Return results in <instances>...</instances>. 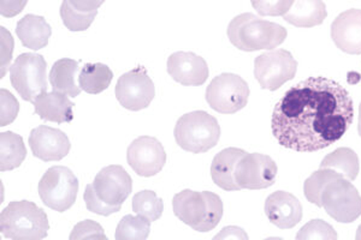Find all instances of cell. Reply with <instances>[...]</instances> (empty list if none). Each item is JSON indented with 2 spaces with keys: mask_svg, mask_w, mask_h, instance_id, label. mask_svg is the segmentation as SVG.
Masks as SVG:
<instances>
[{
  "mask_svg": "<svg viewBox=\"0 0 361 240\" xmlns=\"http://www.w3.org/2000/svg\"><path fill=\"white\" fill-rule=\"evenodd\" d=\"M353 118V100L345 87L329 78L310 77L277 102L271 127L282 147L312 153L340 141Z\"/></svg>",
  "mask_w": 361,
  "mask_h": 240,
  "instance_id": "1",
  "label": "cell"
},
{
  "mask_svg": "<svg viewBox=\"0 0 361 240\" xmlns=\"http://www.w3.org/2000/svg\"><path fill=\"white\" fill-rule=\"evenodd\" d=\"M133 190V180L119 165L104 167L87 185L83 200L90 212L109 216L121 210Z\"/></svg>",
  "mask_w": 361,
  "mask_h": 240,
  "instance_id": "2",
  "label": "cell"
},
{
  "mask_svg": "<svg viewBox=\"0 0 361 240\" xmlns=\"http://www.w3.org/2000/svg\"><path fill=\"white\" fill-rule=\"evenodd\" d=\"M230 42L245 52L274 49L287 39V29L282 25L262 20L255 13H241L228 25Z\"/></svg>",
  "mask_w": 361,
  "mask_h": 240,
  "instance_id": "3",
  "label": "cell"
},
{
  "mask_svg": "<svg viewBox=\"0 0 361 240\" xmlns=\"http://www.w3.org/2000/svg\"><path fill=\"white\" fill-rule=\"evenodd\" d=\"M173 209L183 224L197 232H209L222 220L223 202L214 192L183 190L173 197Z\"/></svg>",
  "mask_w": 361,
  "mask_h": 240,
  "instance_id": "4",
  "label": "cell"
},
{
  "mask_svg": "<svg viewBox=\"0 0 361 240\" xmlns=\"http://www.w3.org/2000/svg\"><path fill=\"white\" fill-rule=\"evenodd\" d=\"M49 229L44 209L29 201L10 202L0 215V231L8 239H44Z\"/></svg>",
  "mask_w": 361,
  "mask_h": 240,
  "instance_id": "5",
  "label": "cell"
},
{
  "mask_svg": "<svg viewBox=\"0 0 361 240\" xmlns=\"http://www.w3.org/2000/svg\"><path fill=\"white\" fill-rule=\"evenodd\" d=\"M173 136L183 151L202 154L217 146L221 127L214 115L205 110H195L177 120Z\"/></svg>",
  "mask_w": 361,
  "mask_h": 240,
  "instance_id": "6",
  "label": "cell"
},
{
  "mask_svg": "<svg viewBox=\"0 0 361 240\" xmlns=\"http://www.w3.org/2000/svg\"><path fill=\"white\" fill-rule=\"evenodd\" d=\"M37 191L45 206L64 213L76 202L78 180L68 167H51L39 182Z\"/></svg>",
  "mask_w": 361,
  "mask_h": 240,
  "instance_id": "7",
  "label": "cell"
},
{
  "mask_svg": "<svg viewBox=\"0 0 361 240\" xmlns=\"http://www.w3.org/2000/svg\"><path fill=\"white\" fill-rule=\"evenodd\" d=\"M45 58L37 53L21 54L10 68V81L25 101L34 102L47 91Z\"/></svg>",
  "mask_w": 361,
  "mask_h": 240,
  "instance_id": "8",
  "label": "cell"
},
{
  "mask_svg": "<svg viewBox=\"0 0 361 240\" xmlns=\"http://www.w3.org/2000/svg\"><path fill=\"white\" fill-rule=\"evenodd\" d=\"M248 98L250 87L238 75H219L206 89V101L218 113H236L247 106Z\"/></svg>",
  "mask_w": 361,
  "mask_h": 240,
  "instance_id": "9",
  "label": "cell"
},
{
  "mask_svg": "<svg viewBox=\"0 0 361 240\" xmlns=\"http://www.w3.org/2000/svg\"><path fill=\"white\" fill-rule=\"evenodd\" d=\"M322 207L334 220L350 224L361 215V196L350 180L340 177L324 187Z\"/></svg>",
  "mask_w": 361,
  "mask_h": 240,
  "instance_id": "10",
  "label": "cell"
},
{
  "mask_svg": "<svg viewBox=\"0 0 361 240\" xmlns=\"http://www.w3.org/2000/svg\"><path fill=\"white\" fill-rule=\"evenodd\" d=\"M298 61L286 49H276L255 58V76L263 89L275 91L295 77Z\"/></svg>",
  "mask_w": 361,
  "mask_h": 240,
  "instance_id": "11",
  "label": "cell"
},
{
  "mask_svg": "<svg viewBox=\"0 0 361 240\" xmlns=\"http://www.w3.org/2000/svg\"><path fill=\"white\" fill-rule=\"evenodd\" d=\"M154 95L153 81L142 66L122 75L116 84V98L121 106L134 112L147 108Z\"/></svg>",
  "mask_w": 361,
  "mask_h": 240,
  "instance_id": "12",
  "label": "cell"
},
{
  "mask_svg": "<svg viewBox=\"0 0 361 240\" xmlns=\"http://www.w3.org/2000/svg\"><path fill=\"white\" fill-rule=\"evenodd\" d=\"M277 171V165L269 155L246 153L236 166L235 180L241 190H263L275 184Z\"/></svg>",
  "mask_w": 361,
  "mask_h": 240,
  "instance_id": "13",
  "label": "cell"
},
{
  "mask_svg": "<svg viewBox=\"0 0 361 240\" xmlns=\"http://www.w3.org/2000/svg\"><path fill=\"white\" fill-rule=\"evenodd\" d=\"M127 161L140 177L158 175L166 163L163 144L151 136H141L128 147Z\"/></svg>",
  "mask_w": 361,
  "mask_h": 240,
  "instance_id": "14",
  "label": "cell"
},
{
  "mask_svg": "<svg viewBox=\"0 0 361 240\" xmlns=\"http://www.w3.org/2000/svg\"><path fill=\"white\" fill-rule=\"evenodd\" d=\"M28 143L34 156L44 163L64 159L71 148L68 136L62 130L47 125L32 130Z\"/></svg>",
  "mask_w": 361,
  "mask_h": 240,
  "instance_id": "15",
  "label": "cell"
},
{
  "mask_svg": "<svg viewBox=\"0 0 361 240\" xmlns=\"http://www.w3.org/2000/svg\"><path fill=\"white\" fill-rule=\"evenodd\" d=\"M168 74L182 86H202L209 78V66L204 58L193 52H176L168 59Z\"/></svg>",
  "mask_w": 361,
  "mask_h": 240,
  "instance_id": "16",
  "label": "cell"
},
{
  "mask_svg": "<svg viewBox=\"0 0 361 240\" xmlns=\"http://www.w3.org/2000/svg\"><path fill=\"white\" fill-rule=\"evenodd\" d=\"M264 210L271 224L281 229L295 227L302 219V206L295 196L287 191H276L265 201Z\"/></svg>",
  "mask_w": 361,
  "mask_h": 240,
  "instance_id": "17",
  "label": "cell"
},
{
  "mask_svg": "<svg viewBox=\"0 0 361 240\" xmlns=\"http://www.w3.org/2000/svg\"><path fill=\"white\" fill-rule=\"evenodd\" d=\"M331 39L337 49L348 54H361V10H347L331 25Z\"/></svg>",
  "mask_w": 361,
  "mask_h": 240,
  "instance_id": "18",
  "label": "cell"
},
{
  "mask_svg": "<svg viewBox=\"0 0 361 240\" xmlns=\"http://www.w3.org/2000/svg\"><path fill=\"white\" fill-rule=\"evenodd\" d=\"M246 151L238 148H226L219 151L211 163V177L214 183L226 191H240L235 180V171L238 161L241 160Z\"/></svg>",
  "mask_w": 361,
  "mask_h": 240,
  "instance_id": "19",
  "label": "cell"
},
{
  "mask_svg": "<svg viewBox=\"0 0 361 240\" xmlns=\"http://www.w3.org/2000/svg\"><path fill=\"white\" fill-rule=\"evenodd\" d=\"M33 103L35 114L47 122L63 124L74 119L73 107L75 105L66 94L58 93L54 90L52 93L46 91L39 95Z\"/></svg>",
  "mask_w": 361,
  "mask_h": 240,
  "instance_id": "20",
  "label": "cell"
},
{
  "mask_svg": "<svg viewBox=\"0 0 361 240\" xmlns=\"http://www.w3.org/2000/svg\"><path fill=\"white\" fill-rule=\"evenodd\" d=\"M328 16L323 0H294L283 20L298 28H312L320 25Z\"/></svg>",
  "mask_w": 361,
  "mask_h": 240,
  "instance_id": "21",
  "label": "cell"
},
{
  "mask_svg": "<svg viewBox=\"0 0 361 240\" xmlns=\"http://www.w3.org/2000/svg\"><path fill=\"white\" fill-rule=\"evenodd\" d=\"M16 34L22 45L37 51L47 46L49 37L52 35V29L44 17L29 13L18 20Z\"/></svg>",
  "mask_w": 361,
  "mask_h": 240,
  "instance_id": "22",
  "label": "cell"
},
{
  "mask_svg": "<svg viewBox=\"0 0 361 240\" xmlns=\"http://www.w3.org/2000/svg\"><path fill=\"white\" fill-rule=\"evenodd\" d=\"M78 72V61L69 58H63L56 61L49 76L54 91L66 94L71 98H76L80 95L82 89L76 84Z\"/></svg>",
  "mask_w": 361,
  "mask_h": 240,
  "instance_id": "23",
  "label": "cell"
},
{
  "mask_svg": "<svg viewBox=\"0 0 361 240\" xmlns=\"http://www.w3.org/2000/svg\"><path fill=\"white\" fill-rule=\"evenodd\" d=\"M27 156V149L20 134L6 131L0 134V171H13Z\"/></svg>",
  "mask_w": 361,
  "mask_h": 240,
  "instance_id": "24",
  "label": "cell"
},
{
  "mask_svg": "<svg viewBox=\"0 0 361 240\" xmlns=\"http://www.w3.org/2000/svg\"><path fill=\"white\" fill-rule=\"evenodd\" d=\"M319 168H330L340 173L345 179H357L360 172V163L357 153L350 148H338L331 154L326 155Z\"/></svg>",
  "mask_w": 361,
  "mask_h": 240,
  "instance_id": "25",
  "label": "cell"
},
{
  "mask_svg": "<svg viewBox=\"0 0 361 240\" xmlns=\"http://www.w3.org/2000/svg\"><path fill=\"white\" fill-rule=\"evenodd\" d=\"M112 78L111 69L105 64H86L78 76V86L83 91L97 95L110 87Z\"/></svg>",
  "mask_w": 361,
  "mask_h": 240,
  "instance_id": "26",
  "label": "cell"
},
{
  "mask_svg": "<svg viewBox=\"0 0 361 240\" xmlns=\"http://www.w3.org/2000/svg\"><path fill=\"white\" fill-rule=\"evenodd\" d=\"M164 203L163 200L156 195V192L151 190L140 191L133 197V212L145 219L157 221L163 215Z\"/></svg>",
  "mask_w": 361,
  "mask_h": 240,
  "instance_id": "27",
  "label": "cell"
},
{
  "mask_svg": "<svg viewBox=\"0 0 361 240\" xmlns=\"http://www.w3.org/2000/svg\"><path fill=\"white\" fill-rule=\"evenodd\" d=\"M151 232V221L142 216L126 215L116 228L117 240H145Z\"/></svg>",
  "mask_w": 361,
  "mask_h": 240,
  "instance_id": "28",
  "label": "cell"
},
{
  "mask_svg": "<svg viewBox=\"0 0 361 240\" xmlns=\"http://www.w3.org/2000/svg\"><path fill=\"white\" fill-rule=\"evenodd\" d=\"M342 175L330 168H319L311 177H308L304 184V192L308 202L316 204L317 207L322 208V194L324 187L331 180L337 179Z\"/></svg>",
  "mask_w": 361,
  "mask_h": 240,
  "instance_id": "29",
  "label": "cell"
},
{
  "mask_svg": "<svg viewBox=\"0 0 361 240\" xmlns=\"http://www.w3.org/2000/svg\"><path fill=\"white\" fill-rule=\"evenodd\" d=\"M97 15L98 11L90 13L78 11L71 5L69 0H63L61 5V17H62L63 23L70 32H85L93 23Z\"/></svg>",
  "mask_w": 361,
  "mask_h": 240,
  "instance_id": "30",
  "label": "cell"
},
{
  "mask_svg": "<svg viewBox=\"0 0 361 240\" xmlns=\"http://www.w3.org/2000/svg\"><path fill=\"white\" fill-rule=\"evenodd\" d=\"M298 240H336L337 233L331 225L323 220H312L300 229Z\"/></svg>",
  "mask_w": 361,
  "mask_h": 240,
  "instance_id": "31",
  "label": "cell"
},
{
  "mask_svg": "<svg viewBox=\"0 0 361 240\" xmlns=\"http://www.w3.org/2000/svg\"><path fill=\"white\" fill-rule=\"evenodd\" d=\"M260 16H283L290 10L294 0H250Z\"/></svg>",
  "mask_w": 361,
  "mask_h": 240,
  "instance_id": "32",
  "label": "cell"
},
{
  "mask_svg": "<svg viewBox=\"0 0 361 240\" xmlns=\"http://www.w3.org/2000/svg\"><path fill=\"white\" fill-rule=\"evenodd\" d=\"M0 100H1L0 127H6L16 119L20 110V105L16 98L8 90H0Z\"/></svg>",
  "mask_w": 361,
  "mask_h": 240,
  "instance_id": "33",
  "label": "cell"
},
{
  "mask_svg": "<svg viewBox=\"0 0 361 240\" xmlns=\"http://www.w3.org/2000/svg\"><path fill=\"white\" fill-rule=\"evenodd\" d=\"M81 239H104L107 236L104 233V229L98 222L93 220H85L75 225L73 232L70 234V240Z\"/></svg>",
  "mask_w": 361,
  "mask_h": 240,
  "instance_id": "34",
  "label": "cell"
},
{
  "mask_svg": "<svg viewBox=\"0 0 361 240\" xmlns=\"http://www.w3.org/2000/svg\"><path fill=\"white\" fill-rule=\"evenodd\" d=\"M1 78L4 77L8 72V64L11 61V53L13 52V41L11 34L1 27Z\"/></svg>",
  "mask_w": 361,
  "mask_h": 240,
  "instance_id": "35",
  "label": "cell"
},
{
  "mask_svg": "<svg viewBox=\"0 0 361 240\" xmlns=\"http://www.w3.org/2000/svg\"><path fill=\"white\" fill-rule=\"evenodd\" d=\"M28 0H0V13L6 18H13L22 13Z\"/></svg>",
  "mask_w": 361,
  "mask_h": 240,
  "instance_id": "36",
  "label": "cell"
},
{
  "mask_svg": "<svg viewBox=\"0 0 361 240\" xmlns=\"http://www.w3.org/2000/svg\"><path fill=\"white\" fill-rule=\"evenodd\" d=\"M71 5L81 13H90L98 11L105 0H69Z\"/></svg>",
  "mask_w": 361,
  "mask_h": 240,
  "instance_id": "37",
  "label": "cell"
},
{
  "mask_svg": "<svg viewBox=\"0 0 361 240\" xmlns=\"http://www.w3.org/2000/svg\"><path fill=\"white\" fill-rule=\"evenodd\" d=\"M214 239H248V236L243 232V228L230 227L223 228L222 232L214 236Z\"/></svg>",
  "mask_w": 361,
  "mask_h": 240,
  "instance_id": "38",
  "label": "cell"
},
{
  "mask_svg": "<svg viewBox=\"0 0 361 240\" xmlns=\"http://www.w3.org/2000/svg\"><path fill=\"white\" fill-rule=\"evenodd\" d=\"M357 132L360 134L361 137V103L359 106V122H357Z\"/></svg>",
  "mask_w": 361,
  "mask_h": 240,
  "instance_id": "39",
  "label": "cell"
},
{
  "mask_svg": "<svg viewBox=\"0 0 361 240\" xmlns=\"http://www.w3.org/2000/svg\"><path fill=\"white\" fill-rule=\"evenodd\" d=\"M355 238H357V240H361V225L359 226V228H357V236H355Z\"/></svg>",
  "mask_w": 361,
  "mask_h": 240,
  "instance_id": "40",
  "label": "cell"
}]
</instances>
